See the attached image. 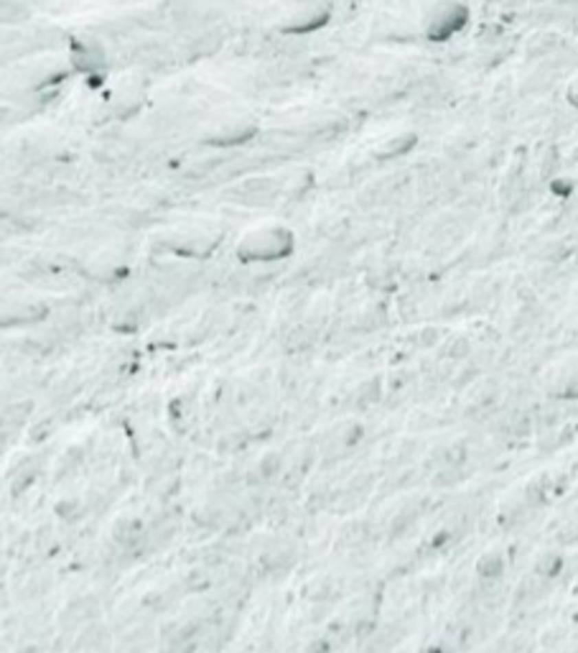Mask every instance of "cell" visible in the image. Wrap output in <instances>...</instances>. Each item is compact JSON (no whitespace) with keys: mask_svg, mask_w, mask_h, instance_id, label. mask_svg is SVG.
I'll return each instance as SVG.
<instances>
[{"mask_svg":"<svg viewBox=\"0 0 578 653\" xmlns=\"http://www.w3.org/2000/svg\"><path fill=\"white\" fill-rule=\"evenodd\" d=\"M466 21H469V10L464 6H451V8L441 10L438 16L433 18L431 26H428V39L443 41V39L454 36L456 31H461L466 26Z\"/></svg>","mask_w":578,"mask_h":653,"instance_id":"1","label":"cell"}]
</instances>
